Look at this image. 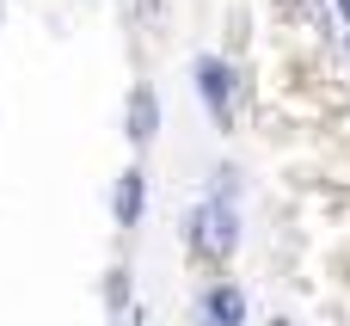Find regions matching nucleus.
<instances>
[{"mask_svg": "<svg viewBox=\"0 0 350 326\" xmlns=\"http://www.w3.org/2000/svg\"><path fill=\"white\" fill-rule=\"evenodd\" d=\"M178 240H185V259L209 277H228V265L240 259L246 247V216L234 203H209V197H191L185 216H178Z\"/></svg>", "mask_w": 350, "mask_h": 326, "instance_id": "obj_1", "label": "nucleus"}, {"mask_svg": "<svg viewBox=\"0 0 350 326\" xmlns=\"http://www.w3.org/2000/svg\"><path fill=\"white\" fill-rule=\"evenodd\" d=\"M191 92H197V105L209 111V123H215L221 136H234V129H240V111L252 105L246 68H240L234 55H221V49H197V55H191Z\"/></svg>", "mask_w": 350, "mask_h": 326, "instance_id": "obj_2", "label": "nucleus"}, {"mask_svg": "<svg viewBox=\"0 0 350 326\" xmlns=\"http://www.w3.org/2000/svg\"><path fill=\"white\" fill-rule=\"evenodd\" d=\"M160 123H166V105H160V86L154 80H129L123 92V142L135 154H148L160 142Z\"/></svg>", "mask_w": 350, "mask_h": 326, "instance_id": "obj_3", "label": "nucleus"}, {"mask_svg": "<svg viewBox=\"0 0 350 326\" xmlns=\"http://www.w3.org/2000/svg\"><path fill=\"white\" fill-rule=\"evenodd\" d=\"M148 191H154V179H148V166H142V160H129V166L111 179L105 203H111L117 234H135V228H142V216H148Z\"/></svg>", "mask_w": 350, "mask_h": 326, "instance_id": "obj_4", "label": "nucleus"}, {"mask_svg": "<svg viewBox=\"0 0 350 326\" xmlns=\"http://www.w3.org/2000/svg\"><path fill=\"white\" fill-rule=\"evenodd\" d=\"M252 321V296L234 277H209L197 290V326H246Z\"/></svg>", "mask_w": 350, "mask_h": 326, "instance_id": "obj_5", "label": "nucleus"}, {"mask_svg": "<svg viewBox=\"0 0 350 326\" xmlns=\"http://www.w3.org/2000/svg\"><path fill=\"white\" fill-rule=\"evenodd\" d=\"M98 302H105V321L111 326H148V308L135 302V271L117 259V265H105V277H98Z\"/></svg>", "mask_w": 350, "mask_h": 326, "instance_id": "obj_6", "label": "nucleus"}, {"mask_svg": "<svg viewBox=\"0 0 350 326\" xmlns=\"http://www.w3.org/2000/svg\"><path fill=\"white\" fill-rule=\"evenodd\" d=\"M203 197H209V203H234V210H240V197H246V173H240V160H215V166H209Z\"/></svg>", "mask_w": 350, "mask_h": 326, "instance_id": "obj_7", "label": "nucleus"}, {"mask_svg": "<svg viewBox=\"0 0 350 326\" xmlns=\"http://www.w3.org/2000/svg\"><path fill=\"white\" fill-rule=\"evenodd\" d=\"M326 6H332V25H338V31H350V0H326Z\"/></svg>", "mask_w": 350, "mask_h": 326, "instance_id": "obj_8", "label": "nucleus"}, {"mask_svg": "<svg viewBox=\"0 0 350 326\" xmlns=\"http://www.w3.org/2000/svg\"><path fill=\"white\" fill-rule=\"evenodd\" d=\"M265 326H295V321H289V314H271V321H265Z\"/></svg>", "mask_w": 350, "mask_h": 326, "instance_id": "obj_9", "label": "nucleus"}, {"mask_svg": "<svg viewBox=\"0 0 350 326\" xmlns=\"http://www.w3.org/2000/svg\"><path fill=\"white\" fill-rule=\"evenodd\" d=\"M345 55H350V37H345Z\"/></svg>", "mask_w": 350, "mask_h": 326, "instance_id": "obj_10", "label": "nucleus"}]
</instances>
